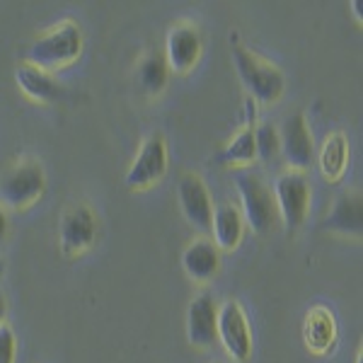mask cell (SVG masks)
Segmentation results:
<instances>
[{
    "label": "cell",
    "mask_w": 363,
    "mask_h": 363,
    "mask_svg": "<svg viewBox=\"0 0 363 363\" xmlns=\"http://www.w3.org/2000/svg\"><path fill=\"white\" fill-rule=\"evenodd\" d=\"M83 29L73 20H66L51 32H46L44 37L34 39L25 54V61L29 66L46 70V73L56 68H66L83 54Z\"/></svg>",
    "instance_id": "cell-1"
},
{
    "label": "cell",
    "mask_w": 363,
    "mask_h": 363,
    "mask_svg": "<svg viewBox=\"0 0 363 363\" xmlns=\"http://www.w3.org/2000/svg\"><path fill=\"white\" fill-rule=\"evenodd\" d=\"M235 189L240 194V213L245 218V225H250L255 233L264 235L272 230L279 220V208H277V199H274L272 186L267 184L264 177L259 172L250 167H242L235 172Z\"/></svg>",
    "instance_id": "cell-2"
},
{
    "label": "cell",
    "mask_w": 363,
    "mask_h": 363,
    "mask_svg": "<svg viewBox=\"0 0 363 363\" xmlns=\"http://www.w3.org/2000/svg\"><path fill=\"white\" fill-rule=\"evenodd\" d=\"M233 63H235V70L240 80H242V85L247 87L250 99H255L259 104L279 102L286 90V78L281 73V68L264 61L262 56L252 54L242 44L233 46Z\"/></svg>",
    "instance_id": "cell-3"
},
{
    "label": "cell",
    "mask_w": 363,
    "mask_h": 363,
    "mask_svg": "<svg viewBox=\"0 0 363 363\" xmlns=\"http://www.w3.org/2000/svg\"><path fill=\"white\" fill-rule=\"evenodd\" d=\"M46 172L32 157H22L0 174V203L8 208H29L44 196Z\"/></svg>",
    "instance_id": "cell-4"
},
{
    "label": "cell",
    "mask_w": 363,
    "mask_h": 363,
    "mask_svg": "<svg viewBox=\"0 0 363 363\" xmlns=\"http://www.w3.org/2000/svg\"><path fill=\"white\" fill-rule=\"evenodd\" d=\"M274 199H277L279 216L284 220L286 230L296 233L301 230L308 220L310 211V184L308 177L296 169H286L274 182Z\"/></svg>",
    "instance_id": "cell-5"
},
{
    "label": "cell",
    "mask_w": 363,
    "mask_h": 363,
    "mask_svg": "<svg viewBox=\"0 0 363 363\" xmlns=\"http://www.w3.org/2000/svg\"><path fill=\"white\" fill-rule=\"evenodd\" d=\"M167 140L162 133H150L143 140L140 150L133 157L131 167L124 174V184L131 191H143L150 189L153 184H157L167 172Z\"/></svg>",
    "instance_id": "cell-6"
},
{
    "label": "cell",
    "mask_w": 363,
    "mask_h": 363,
    "mask_svg": "<svg viewBox=\"0 0 363 363\" xmlns=\"http://www.w3.org/2000/svg\"><path fill=\"white\" fill-rule=\"evenodd\" d=\"M61 250L68 257H78L95 245L99 235L97 213L87 203H75L61 216Z\"/></svg>",
    "instance_id": "cell-7"
},
{
    "label": "cell",
    "mask_w": 363,
    "mask_h": 363,
    "mask_svg": "<svg viewBox=\"0 0 363 363\" xmlns=\"http://www.w3.org/2000/svg\"><path fill=\"white\" fill-rule=\"evenodd\" d=\"M218 342L238 363H245L252 356V330L245 308L238 301H225L218 306Z\"/></svg>",
    "instance_id": "cell-8"
},
{
    "label": "cell",
    "mask_w": 363,
    "mask_h": 363,
    "mask_svg": "<svg viewBox=\"0 0 363 363\" xmlns=\"http://www.w3.org/2000/svg\"><path fill=\"white\" fill-rule=\"evenodd\" d=\"M279 143L284 160L296 172H306L315 162V140L303 114L286 116L284 124L279 126Z\"/></svg>",
    "instance_id": "cell-9"
},
{
    "label": "cell",
    "mask_w": 363,
    "mask_h": 363,
    "mask_svg": "<svg viewBox=\"0 0 363 363\" xmlns=\"http://www.w3.org/2000/svg\"><path fill=\"white\" fill-rule=\"evenodd\" d=\"M177 201L179 208L184 213V218L189 220L196 230L211 233V220H213V199H211L208 186L203 184V179L194 172H184L177 182Z\"/></svg>",
    "instance_id": "cell-10"
},
{
    "label": "cell",
    "mask_w": 363,
    "mask_h": 363,
    "mask_svg": "<svg viewBox=\"0 0 363 363\" xmlns=\"http://www.w3.org/2000/svg\"><path fill=\"white\" fill-rule=\"evenodd\" d=\"M186 339L196 349H211L218 344V303L208 291L191 298L186 308Z\"/></svg>",
    "instance_id": "cell-11"
},
{
    "label": "cell",
    "mask_w": 363,
    "mask_h": 363,
    "mask_svg": "<svg viewBox=\"0 0 363 363\" xmlns=\"http://www.w3.org/2000/svg\"><path fill=\"white\" fill-rule=\"evenodd\" d=\"M203 51V37L196 27L191 25H177L169 29L167 42H165V61L167 68L174 73H189L199 63Z\"/></svg>",
    "instance_id": "cell-12"
},
{
    "label": "cell",
    "mask_w": 363,
    "mask_h": 363,
    "mask_svg": "<svg viewBox=\"0 0 363 363\" xmlns=\"http://www.w3.org/2000/svg\"><path fill=\"white\" fill-rule=\"evenodd\" d=\"M322 230L337 233V235L361 238L363 233V196L361 189L342 191L327 216L322 218Z\"/></svg>",
    "instance_id": "cell-13"
},
{
    "label": "cell",
    "mask_w": 363,
    "mask_h": 363,
    "mask_svg": "<svg viewBox=\"0 0 363 363\" xmlns=\"http://www.w3.org/2000/svg\"><path fill=\"white\" fill-rule=\"evenodd\" d=\"M182 269L189 279L206 284L220 272V250L208 238L194 240L182 252Z\"/></svg>",
    "instance_id": "cell-14"
},
{
    "label": "cell",
    "mask_w": 363,
    "mask_h": 363,
    "mask_svg": "<svg viewBox=\"0 0 363 363\" xmlns=\"http://www.w3.org/2000/svg\"><path fill=\"white\" fill-rule=\"evenodd\" d=\"M303 342L310 349V354L327 356L337 347V320L327 308L308 310L303 322Z\"/></svg>",
    "instance_id": "cell-15"
},
{
    "label": "cell",
    "mask_w": 363,
    "mask_h": 363,
    "mask_svg": "<svg viewBox=\"0 0 363 363\" xmlns=\"http://www.w3.org/2000/svg\"><path fill=\"white\" fill-rule=\"evenodd\" d=\"M15 80H17V87H20L29 99H34V102L51 104V102H58V99L63 97V87L58 85V80L54 78V75L46 73V70L29 66V63L17 66Z\"/></svg>",
    "instance_id": "cell-16"
},
{
    "label": "cell",
    "mask_w": 363,
    "mask_h": 363,
    "mask_svg": "<svg viewBox=\"0 0 363 363\" xmlns=\"http://www.w3.org/2000/svg\"><path fill=\"white\" fill-rule=\"evenodd\" d=\"M211 235H213V245L218 250H235L245 235V218L240 208L233 206V203H223V206L216 208L213 220H211Z\"/></svg>",
    "instance_id": "cell-17"
},
{
    "label": "cell",
    "mask_w": 363,
    "mask_h": 363,
    "mask_svg": "<svg viewBox=\"0 0 363 363\" xmlns=\"http://www.w3.org/2000/svg\"><path fill=\"white\" fill-rule=\"evenodd\" d=\"M318 162H320V172L325 174V179H330V182L342 179V174L347 172V165H349L347 136H344V133H332V136H327V140L320 148Z\"/></svg>",
    "instance_id": "cell-18"
},
{
    "label": "cell",
    "mask_w": 363,
    "mask_h": 363,
    "mask_svg": "<svg viewBox=\"0 0 363 363\" xmlns=\"http://www.w3.org/2000/svg\"><path fill=\"white\" fill-rule=\"evenodd\" d=\"M167 80H169V68L165 56L160 51H148L138 63V85L148 95H160L167 87Z\"/></svg>",
    "instance_id": "cell-19"
},
{
    "label": "cell",
    "mask_w": 363,
    "mask_h": 363,
    "mask_svg": "<svg viewBox=\"0 0 363 363\" xmlns=\"http://www.w3.org/2000/svg\"><path fill=\"white\" fill-rule=\"evenodd\" d=\"M257 160V145H255V126H245L230 143L216 155L218 165H240L247 167Z\"/></svg>",
    "instance_id": "cell-20"
},
{
    "label": "cell",
    "mask_w": 363,
    "mask_h": 363,
    "mask_svg": "<svg viewBox=\"0 0 363 363\" xmlns=\"http://www.w3.org/2000/svg\"><path fill=\"white\" fill-rule=\"evenodd\" d=\"M255 145H257V157L272 162L274 157L281 155V143H279V128L274 124H264L255 126Z\"/></svg>",
    "instance_id": "cell-21"
},
{
    "label": "cell",
    "mask_w": 363,
    "mask_h": 363,
    "mask_svg": "<svg viewBox=\"0 0 363 363\" xmlns=\"http://www.w3.org/2000/svg\"><path fill=\"white\" fill-rule=\"evenodd\" d=\"M17 361V337L13 327L0 325V363H15Z\"/></svg>",
    "instance_id": "cell-22"
},
{
    "label": "cell",
    "mask_w": 363,
    "mask_h": 363,
    "mask_svg": "<svg viewBox=\"0 0 363 363\" xmlns=\"http://www.w3.org/2000/svg\"><path fill=\"white\" fill-rule=\"evenodd\" d=\"M8 213H5V208L0 206V242H3L5 238H8Z\"/></svg>",
    "instance_id": "cell-23"
},
{
    "label": "cell",
    "mask_w": 363,
    "mask_h": 363,
    "mask_svg": "<svg viewBox=\"0 0 363 363\" xmlns=\"http://www.w3.org/2000/svg\"><path fill=\"white\" fill-rule=\"evenodd\" d=\"M5 318H8V298L0 291V325H5Z\"/></svg>",
    "instance_id": "cell-24"
},
{
    "label": "cell",
    "mask_w": 363,
    "mask_h": 363,
    "mask_svg": "<svg viewBox=\"0 0 363 363\" xmlns=\"http://www.w3.org/2000/svg\"><path fill=\"white\" fill-rule=\"evenodd\" d=\"M3 274H5V262L0 259V279H3Z\"/></svg>",
    "instance_id": "cell-25"
},
{
    "label": "cell",
    "mask_w": 363,
    "mask_h": 363,
    "mask_svg": "<svg viewBox=\"0 0 363 363\" xmlns=\"http://www.w3.org/2000/svg\"><path fill=\"white\" fill-rule=\"evenodd\" d=\"M356 363H363V361H361V354H359V361H356Z\"/></svg>",
    "instance_id": "cell-26"
}]
</instances>
